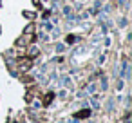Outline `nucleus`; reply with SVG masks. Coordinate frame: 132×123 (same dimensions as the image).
Listing matches in <instances>:
<instances>
[{
	"label": "nucleus",
	"mask_w": 132,
	"mask_h": 123,
	"mask_svg": "<svg viewBox=\"0 0 132 123\" xmlns=\"http://www.w3.org/2000/svg\"><path fill=\"white\" fill-rule=\"evenodd\" d=\"M89 114H90L89 110H81V112H78V114H76V118H87Z\"/></svg>",
	"instance_id": "f257e3e1"
}]
</instances>
